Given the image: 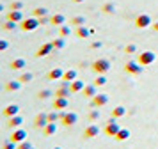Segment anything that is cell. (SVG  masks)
Returning a JSON list of instances; mask_svg holds the SVG:
<instances>
[{
	"label": "cell",
	"instance_id": "47",
	"mask_svg": "<svg viewBox=\"0 0 158 149\" xmlns=\"http://www.w3.org/2000/svg\"><path fill=\"white\" fill-rule=\"evenodd\" d=\"M151 27H153V30H155V32H158V21H155V23H153Z\"/></svg>",
	"mask_w": 158,
	"mask_h": 149
},
{
	"label": "cell",
	"instance_id": "12",
	"mask_svg": "<svg viewBox=\"0 0 158 149\" xmlns=\"http://www.w3.org/2000/svg\"><path fill=\"white\" fill-rule=\"evenodd\" d=\"M62 77H64V69H60V68H53V69L48 71V75H46V78L48 80H62Z\"/></svg>",
	"mask_w": 158,
	"mask_h": 149
},
{
	"label": "cell",
	"instance_id": "5",
	"mask_svg": "<svg viewBox=\"0 0 158 149\" xmlns=\"http://www.w3.org/2000/svg\"><path fill=\"white\" fill-rule=\"evenodd\" d=\"M153 25V20H151L149 14H139L135 18V27L137 28H148Z\"/></svg>",
	"mask_w": 158,
	"mask_h": 149
},
{
	"label": "cell",
	"instance_id": "20",
	"mask_svg": "<svg viewBox=\"0 0 158 149\" xmlns=\"http://www.w3.org/2000/svg\"><path fill=\"white\" fill-rule=\"evenodd\" d=\"M25 66H27L25 59H15V60H11V64H9V68L13 71H20V69H23Z\"/></svg>",
	"mask_w": 158,
	"mask_h": 149
},
{
	"label": "cell",
	"instance_id": "40",
	"mask_svg": "<svg viewBox=\"0 0 158 149\" xmlns=\"http://www.w3.org/2000/svg\"><path fill=\"white\" fill-rule=\"evenodd\" d=\"M124 52H126V53H130V55H131V53H135V52H137V44H133V43H130V44H126V48H124Z\"/></svg>",
	"mask_w": 158,
	"mask_h": 149
},
{
	"label": "cell",
	"instance_id": "46",
	"mask_svg": "<svg viewBox=\"0 0 158 149\" xmlns=\"http://www.w3.org/2000/svg\"><path fill=\"white\" fill-rule=\"evenodd\" d=\"M37 20H39V23H41V25H46V23H50V18H48V16H43V18H37Z\"/></svg>",
	"mask_w": 158,
	"mask_h": 149
},
{
	"label": "cell",
	"instance_id": "4",
	"mask_svg": "<svg viewBox=\"0 0 158 149\" xmlns=\"http://www.w3.org/2000/svg\"><path fill=\"white\" fill-rule=\"evenodd\" d=\"M119 130H121V126H119L117 119H115V117H110V121H108L107 126H105V133H107L108 137H115Z\"/></svg>",
	"mask_w": 158,
	"mask_h": 149
},
{
	"label": "cell",
	"instance_id": "1",
	"mask_svg": "<svg viewBox=\"0 0 158 149\" xmlns=\"http://www.w3.org/2000/svg\"><path fill=\"white\" fill-rule=\"evenodd\" d=\"M91 68L96 71V75H105V73H108V71H110L112 64H110V60H108V59H96V60L91 64Z\"/></svg>",
	"mask_w": 158,
	"mask_h": 149
},
{
	"label": "cell",
	"instance_id": "17",
	"mask_svg": "<svg viewBox=\"0 0 158 149\" xmlns=\"http://www.w3.org/2000/svg\"><path fill=\"white\" fill-rule=\"evenodd\" d=\"M22 89V82L16 78V80H9L7 84H6V91L9 92H16V91H20Z\"/></svg>",
	"mask_w": 158,
	"mask_h": 149
},
{
	"label": "cell",
	"instance_id": "38",
	"mask_svg": "<svg viewBox=\"0 0 158 149\" xmlns=\"http://www.w3.org/2000/svg\"><path fill=\"white\" fill-rule=\"evenodd\" d=\"M16 27H18V23H16V21H11V20H7L6 23H4V28H6V30H15Z\"/></svg>",
	"mask_w": 158,
	"mask_h": 149
},
{
	"label": "cell",
	"instance_id": "36",
	"mask_svg": "<svg viewBox=\"0 0 158 149\" xmlns=\"http://www.w3.org/2000/svg\"><path fill=\"white\" fill-rule=\"evenodd\" d=\"M105 84H107V77L105 75H98L96 80H94V85L96 87H101V85H105Z\"/></svg>",
	"mask_w": 158,
	"mask_h": 149
},
{
	"label": "cell",
	"instance_id": "16",
	"mask_svg": "<svg viewBox=\"0 0 158 149\" xmlns=\"http://www.w3.org/2000/svg\"><path fill=\"white\" fill-rule=\"evenodd\" d=\"M23 124V117L18 114V115H13V117H9V121H7V126L9 128H20Z\"/></svg>",
	"mask_w": 158,
	"mask_h": 149
},
{
	"label": "cell",
	"instance_id": "11",
	"mask_svg": "<svg viewBox=\"0 0 158 149\" xmlns=\"http://www.w3.org/2000/svg\"><path fill=\"white\" fill-rule=\"evenodd\" d=\"M100 135V128L96 126V124H89V126L84 130V139H94V137H98Z\"/></svg>",
	"mask_w": 158,
	"mask_h": 149
},
{
	"label": "cell",
	"instance_id": "22",
	"mask_svg": "<svg viewBox=\"0 0 158 149\" xmlns=\"http://www.w3.org/2000/svg\"><path fill=\"white\" fill-rule=\"evenodd\" d=\"M75 34H77V37H80V39H85V37L91 35V28H85L84 25H80V27H77Z\"/></svg>",
	"mask_w": 158,
	"mask_h": 149
},
{
	"label": "cell",
	"instance_id": "24",
	"mask_svg": "<svg viewBox=\"0 0 158 149\" xmlns=\"http://www.w3.org/2000/svg\"><path fill=\"white\" fill-rule=\"evenodd\" d=\"M84 87H85V85H84V82H82V80H73L71 85H69V89H71L73 94H77V92H82V91H84Z\"/></svg>",
	"mask_w": 158,
	"mask_h": 149
},
{
	"label": "cell",
	"instance_id": "30",
	"mask_svg": "<svg viewBox=\"0 0 158 149\" xmlns=\"http://www.w3.org/2000/svg\"><path fill=\"white\" fill-rule=\"evenodd\" d=\"M62 80H68V82L77 80V69H68V71H64V77H62Z\"/></svg>",
	"mask_w": 158,
	"mask_h": 149
},
{
	"label": "cell",
	"instance_id": "23",
	"mask_svg": "<svg viewBox=\"0 0 158 149\" xmlns=\"http://www.w3.org/2000/svg\"><path fill=\"white\" fill-rule=\"evenodd\" d=\"M114 139H115V140H117V142L128 140V139H130V130H128V128H121V130L117 131V135H115Z\"/></svg>",
	"mask_w": 158,
	"mask_h": 149
},
{
	"label": "cell",
	"instance_id": "13",
	"mask_svg": "<svg viewBox=\"0 0 158 149\" xmlns=\"http://www.w3.org/2000/svg\"><path fill=\"white\" fill-rule=\"evenodd\" d=\"M2 114L6 115V117H13V115H18L20 114V106L16 105V103H13V105H7L4 110H2Z\"/></svg>",
	"mask_w": 158,
	"mask_h": 149
},
{
	"label": "cell",
	"instance_id": "2",
	"mask_svg": "<svg viewBox=\"0 0 158 149\" xmlns=\"http://www.w3.org/2000/svg\"><path fill=\"white\" fill-rule=\"evenodd\" d=\"M37 27H41V23H39V20H37L36 16L25 18V20L20 23V28H22L23 32H32V30H36Z\"/></svg>",
	"mask_w": 158,
	"mask_h": 149
},
{
	"label": "cell",
	"instance_id": "15",
	"mask_svg": "<svg viewBox=\"0 0 158 149\" xmlns=\"http://www.w3.org/2000/svg\"><path fill=\"white\" fill-rule=\"evenodd\" d=\"M77 121H78V115H77V114H75V112H68V114H66V117L60 121V122H62L64 126H73Z\"/></svg>",
	"mask_w": 158,
	"mask_h": 149
},
{
	"label": "cell",
	"instance_id": "25",
	"mask_svg": "<svg viewBox=\"0 0 158 149\" xmlns=\"http://www.w3.org/2000/svg\"><path fill=\"white\" fill-rule=\"evenodd\" d=\"M55 131H57L55 122H48V124L43 128V135H44V137H52V135H55Z\"/></svg>",
	"mask_w": 158,
	"mask_h": 149
},
{
	"label": "cell",
	"instance_id": "18",
	"mask_svg": "<svg viewBox=\"0 0 158 149\" xmlns=\"http://www.w3.org/2000/svg\"><path fill=\"white\" fill-rule=\"evenodd\" d=\"M7 20L16 21V23H22V21L25 20V16H23V13H22V11H9V14H7Z\"/></svg>",
	"mask_w": 158,
	"mask_h": 149
},
{
	"label": "cell",
	"instance_id": "32",
	"mask_svg": "<svg viewBox=\"0 0 158 149\" xmlns=\"http://www.w3.org/2000/svg\"><path fill=\"white\" fill-rule=\"evenodd\" d=\"M69 23L75 25V27H80V25H85V18L84 16H73L71 20H69Z\"/></svg>",
	"mask_w": 158,
	"mask_h": 149
},
{
	"label": "cell",
	"instance_id": "19",
	"mask_svg": "<svg viewBox=\"0 0 158 149\" xmlns=\"http://www.w3.org/2000/svg\"><path fill=\"white\" fill-rule=\"evenodd\" d=\"M50 23L55 27H62L66 23V16L64 14H53V16H50Z\"/></svg>",
	"mask_w": 158,
	"mask_h": 149
},
{
	"label": "cell",
	"instance_id": "42",
	"mask_svg": "<svg viewBox=\"0 0 158 149\" xmlns=\"http://www.w3.org/2000/svg\"><path fill=\"white\" fill-rule=\"evenodd\" d=\"M18 149H34V147H32V144H30V142L23 140V142H20V144H18Z\"/></svg>",
	"mask_w": 158,
	"mask_h": 149
},
{
	"label": "cell",
	"instance_id": "26",
	"mask_svg": "<svg viewBox=\"0 0 158 149\" xmlns=\"http://www.w3.org/2000/svg\"><path fill=\"white\" fill-rule=\"evenodd\" d=\"M55 96H59V98H69V94H73L71 89H66V87H59L57 91L53 92Z\"/></svg>",
	"mask_w": 158,
	"mask_h": 149
},
{
	"label": "cell",
	"instance_id": "45",
	"mask_svg": "<svg viewBox=\"0 0 158 149\" xmlns=\"http://www.w3.org/2000/svg\"><path fill=\"white\" fill-rule=\"evenodd\" d=\"M101 46H103V43L101 41H93L91 43V48L93 50H98V48H101Z\"/></svg>",
	"mask_w": 158,
	"mask_h": 149
},
{
	"label": "cell",
	"instance_id": "3",
	"mask_svg": "<svg viewBox=\"0 0 158 149\" xmlns=\"http://www.w3.org/2000/svg\"><path fill=\"white\" fill-rule=\"evenodd\" d=\"M155 60H156V53H155V52H140L137 62L140 64V66H149V64H153Z\"/></svg>",
	"mask_w": 158,
	"mask_h": 149
},
{
	"label": "cell",
	"instance_id": "27",
	"mask_svg": "<svg viewBox=\"0 0 158 149\" xmlns=\"http://www.w3.org/2000/svg\"><path fill=\"white\" fill-rule=\"evenodd\" d=\"M123 115H126V108L123 105L115 106L114 110H112V117H115V119H119V117H123Z\"/></svg>",
	"mask_w": 158,
	"mask_h": 149
},
{
	"label": "cell",
	"instance_id": "31",
	"mask_svg": "<svg viewBox=\"0 0 158 149\" xmlns=\"http://www.w3.org/2000/svg\"><path fill=\"white\" fill-rule=\"evenodd\" d=\"M53 46H55V50H62V48H66V41H64V37H60V35H59V37H55V39H53Z\"/></svg>",
	"mask_w": 158,
	"mask_h": 149
},
{
	"label": "cell",
	"instance_id": "35",
	"mask_svg": "<svg viewBox=\"0 0 158 149\" xmlns=\"http://www.w3.org/2000/svg\"><path fill=\"white\" fill-rule=\"evenodd\" d=\"M52 94H53V92H52L50 89H43V91L37 92V98H39V99H48Z\"/></svg>",
	"mask_w": 158,
	"mask_h": 149
},
{
	"label": "cell",
	"instance_id": "6",
	"mask_svg": "<svg viewBox=\"0 0 158 149\" xmlns=\"http://www.w3.org/2000/svg\"><path fill=\"white\" fill-rule=\"evenodd\" d=\"M108 103V96L107 94H101V92H98L94 98H91V105L94 106V108H100V106H105Z\"/></svg>",
	"mask_w": 158,
	"mask_h": 149
},
{
	"label": "cell",
	"instance_id": "8",
	"mask_svg": "<svg viewBox=\"0 0 158 149\" xmlns=\"http://www.w3.org/2000/svg\"><path fill=\"white\" fill-rule=\"evenodd\" d=\"M53 50H55L53 43H44V44H41V46L37 48L36 57H46V55H50V53L53 52Z\"/></svg>",
	"mask_w": 158,
	"mask_h": 149
},
{
	"label": "cell",
	"instance_id": "39",
	"mask_svg": "<svg viewBox=\"0 0 158 149\" xmlns=\"http://www.w3.org/2000/svg\"><path fill=\"white\" fill-rule=\"evenodd\" d=\"M2 149H18V144L13 142V140H7L4 146H2Z\"/></svg>",
	"mask_w": 158,
	"mask_h": 149
},
{
	"label": "cell",
	"instance_id": "49",
	"mask_svg": "<svg viewBox=\"0 0 158 149\" xmlns=\"http://www.w3.org/2000/svg\"><path fill=\"white\" fill-rule=\"evenodd\" d=\"M2 11H4V6H2V4H0V13H2Z\"/></svg>",
	"mask_w": 158,
	"mask_h": 149
},
{
	"label": "cell",
	"instance_id": "29",
	"mask_svg": "<svg viewBox=\"0 0 158 149\" xmlns=\"http://www.w3.org/2000/svg\"><path fill=\"white\" fill-rule=\"evenodd\" d=\"M101 11H103L105 14H114L115 13V6L112 4V2H107V4L101 6Z\"/></svg>",
	"mask_w": 158,
	"mask_h": 149
},
{
	"label": "cell",
	"instance_id": "9",
	"mask_svg": "<svg viewBox=\"0 0 158 149\" xmlns=\"http://www.w3.org/2000/svg\"><path fill=\"white\" fill-rule=\"evenodd\" d=\"M48 122H50V121H48V114H37L36 117H34V128H37V130H39V128H41V130H43L44 126H46V124H48Z\"/></svg>",
	"mask_w": 158,
	"mask_h": 149
},
{
	"label": "cell",
	"instance_id": "7",
	"mask_svg": "<svg viewBox=\"0 0 158 149\" xmlns=\"http://www.w3.org/2000/svg\"><path fill=\"white\" fill-rule=\"evenodd\" d=\"M142 66H140V64L139 62H133V60H130V62H126L124 64V71H126V73H130V75H140V73H142Z\"/></svg>",
	"mask_w": 158,
	"mask_h": 149
},
{
	"label": "cell",
	"instance_id": "48",
	"mask_svg": "<svg viewBox=\"0 0 158 149\" xmlns=\"http://www.w3.org/2000/svg\"><path fill=\"white\" fill-rule=\"evenodd\" d=\"M71 2H75V4H82V2H85V0H71Z\"/></svg>",
	"mask_w": 158,
	"mask_h": 149
},
{
	"label": "cell",
	"instance_id": "44",
	"mask_svg": "<svg viewBox=\"0 0 158 149\" xmlns=\"http://www.w3.org/2000/svg\"><path fill=\"white\" fill-rule=\"evenodd\" d=\"M9 48V41L7 39H0V52H6Z\"/></svg>",
	"mask_w": 158,
	"mask_h": 149
},
{
	"label": "cell",
	"instance_id": "33",
	"mask_svg": "<svg viewBox=\"0 0 158 149\" xmlns=\"http://www.w3.org/2000/svg\"><path fill=\"white\" fill-rule=\"evenodd\" d=\"M32 14H34L36 18H43V16H48V9H46V7H36Z\"/></svg>",
	"mask_w": 158,
	"mask_h": 149
},
{
	"label": "cell",
	"instance_id": "37",
	"mask_svg": "<svg viewBox=\"0 0 158 149\" xmlns=\"http://www.w3.org/2000/svg\"><path fill=\"white\" fill-rule=\"evenodd\" d=\"M9 9H11V11H22V9H23V2H20V0H16V2H11Z\"/></svg>",
	"mask_w": 158,
	"mask_h": 149
},
{
	"label": "cell",
	"instance_id": "14",
	"mask_svg": "<svg viewBox=\"0 0 158 149\" xmlns=\"http://www.w3.org/2000/svg\"><path fill=\"white\" fill-rule=\"evenodd\" d=\"M68 105H69V99L68 98H59V96H55V99H53V108L64 110V108H68Z\"/></svg>",
	"mask_w": 158,
	"mask_h": 149
},
{
	"label": "cell",
	"instance_id": "28",
	"mask_svg": "<svg viewBox=\"0 0 158 149\" xmlns=\"http://www.w3.org/2000/svg\"><path fill=\"white\" fill-rule=\"evenodd\" d=\"M32 78H34V75H32L30 71H25V73H22V75L18 77V80H20L22 84H29V82H32Z\"/></svg>",
	"mask_w": 158,
	"mask_h": 149
},
{
	"label": "cell",
	"instance_id": "41",
	"mask_svg": "<svg viewBox=\"0 0 158 149\" xmlns=\"http://www.w3.org/2000/svg\"><path fill=\"white\" fill-rule=\"evenodd\" d=\"M48 121H50V122L60 121V117H59V112H55V110H53V112H50V114H48Z\"/></svg>",
	"mask_w": 158,
	"mask_h": 149
},
{
	"label": "cell",
	"instance_id": "43",
	"mask_svg": "<svg viewBox=\"0 0 158 149\" xmlns=\"http://www.w3.org/2000/svg\"><path fill=\"white\" fill-rule=\"evenodd\" d=\"M100 119V112L98 110H91V114H89V121H98Z\"/></svg>",
	"mask_w": 158,
	"mask_h": 149
},
{
	"label": "cell",
	"instance_id": "21",
	"mask_svg": "<svg viewBox=\"0 0 158 149\" xmlns=\"http://www.w3.org/2000/svg\"><path fill=\"white\" fill-rule=\"evenodd\" d=\"M84 96H85V98H94V96H96V94H98V87H96V85L94 84H91V85H85V87H84Z\"/></svg>",
	"mask_w": 158,
	"mask_h": 149
},
{
	"label": "cell",
	"instance_id": "34",
	"mask_svg": "<svg viewBox=\"0 0 158 149\" xmlns=\"http://www.w3.org/2000/svg\"><path fill=\"white\" fill-rule=\"evenodd\" d=\"M69 34H71V28L68 27V25H62V27H59V35H60V37H68Z\"/></svg>",
	"mask_w": 158,
	"mask_h": 149
},
{
	"label": "cell",
	"instance_id": "50",
	"mask_svg": "<svg viewBox=\"0 0 158 149\" xmlns=\"http://www.w3.org/2000/svg\"><path fill=\"white\" fill-rule=\"evenodd\" d=\"M53 149H60V147H53Z\"/></svg>",
	"mask_w": 158,
	"mask_h": 149
},
{
	"label": "cell",
	"instance_id": "51",
	"mask_svg": "<svg viewBox=\"0 0 158 149\" xmlns=\"http://www.w3.org/2000/svg\"><path fill=\"white\" fill-rule=\"evenodd\" d=\"M0 89H2V85H0Z\"/></svg>",
	"mask_w": 158,
	"mask_h": 149
},
{
	"label": "cell",
	"instance_id": "10",
	"mask_svg": "<svg viewBox=\"0 0 158 149\" xmlns=\"http://www.w3.org/2000/svg\"><path fill=\"white\" fill-rule=\"evenodd\" d=\"M25 137H27V131L25 130H22V128H16L15 131H13V135L9 137V140L16 142V144H20V142L25 140Z\"/></svg>",
	"mask_w": 158,
	"mask_h": 149
}]
</instances>
